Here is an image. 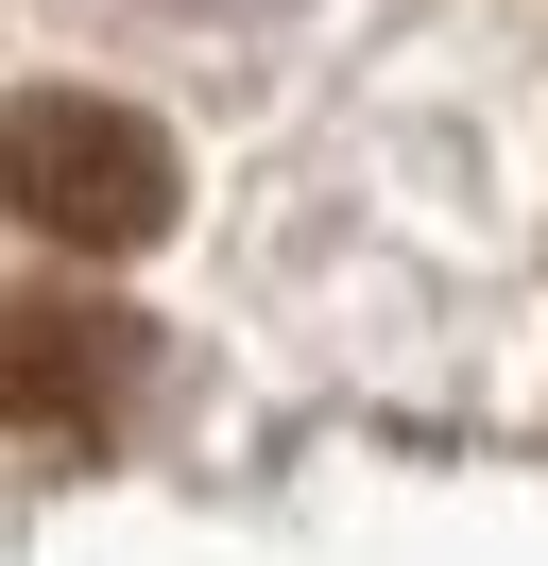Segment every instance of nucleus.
<instances>
[{
    "label": "nucleus",
    "mask_w": 548,
    "mask_h": 566,
    "mask_svg": "<svg viewBox=\"0 0 548 566\" xmlns=\"http://www.w3.org/2000/svg\"><path fill=\"white\" fill-rule=\"evenodd\" d=\"M0 223H34V241H155L171 223V138L137 104H86V86H34V104H0Z\"/></svg>",
    "instance_id": "f257e3e1"
},
{
    "label": "nucleus",
    "mask_w": 548,
    "mask_h": 566,
    "mask_svg": "<svg viewBox=\"0 0 548 566\" xmlns=\"http://www.w3.org/2000/svg\"><path fill=\"white\" fill-rule=\"evenodd\" d=\"M137 378V326L103 310H0V429H103Z\"/></svg>",
    "instance_id": "f03ea898"
}]
</instances>
